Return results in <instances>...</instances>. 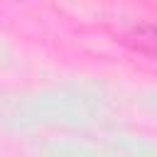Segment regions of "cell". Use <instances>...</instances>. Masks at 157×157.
<instances>
[{
    "label": "cell",
    "instance_id": "obj_1",
    "mask_svg": "<svg viewBox=\"0 0 157 157\" xmlns=\"http://www.w3.org/2000/svg\"><path fill=\"white\" fill-rule=\"evenodd\" d=\"M152 34H155V37H157V27H155V29H152Z\"/></svg>",
    "mask_w": 157,
    "mask_h": 157
}]
</instances>
